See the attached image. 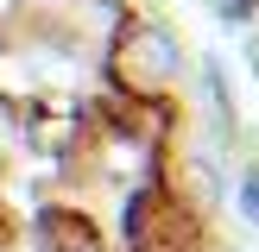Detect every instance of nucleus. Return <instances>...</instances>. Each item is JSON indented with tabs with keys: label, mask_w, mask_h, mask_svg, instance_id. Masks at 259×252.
Returning a JSON list of instances; mask_svg holds the SVG:
<instances>
[{
	"label": "nucleus",
	"mask_w": 259,
	"mask_h": 252,
	"mask_svg": "<svg viewBox=\"0 0 259 252\" xmlns=\"http://www.w3.org/2000/svg\"><path fill=\"white\" fill-rule=\"evenodd\" d=\"M240 208H247V214H253V221H259V176H253V183H247V189H240Z\"/></svg>",
	"instance_id": "nucleus-1"
}]
</instances>
